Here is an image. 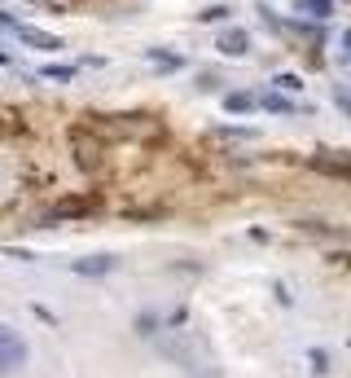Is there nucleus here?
I'll list each match as a JSON object with an SVG mask.
<instances>
[{"instance_id": "obj_5", "label": "nucleus", "mask_w": 351, "mask_h": 378, "mask_svg": "<svg viewBox=\"0 0 351 378\" xmlns=\"http://www.w3.org/2000/svg\"><path fill=\"white\" fill-rule=\"evenodd\" d=\"M149 62L163 67V71H180V67H185V58H180V53H158V48H149Z\"/></svg>"}, {"instance_id": "obj_1", "label": "nucleus", "mask_w": 351, "mask_h": 378, "mask_svg": "<svg viewBox=\"0 0 351 378\" xmlns=\"http://www.w3.org/2000/svg\"><path fill=\"white\" fill-rule=\"evenodd\" d=\"M27 365V343L18 330H9V325H0V378H9L13 370Z\"/></svg>"}, {"instance_id": "obj_6", "label": "nucleus", "mask_w": 351, "mask_h": 378, "mask_svg": "<svg viewBox=\"0 0 351 378\" xmlns=\"http://www.w3.org/2000/svg\"><path fill=\"white\" fill-rule=\"evenodd\" d=\"M44 79H57V84H71L75 79V67H57V62H48V67H40Z\"/></svg>"}, {"instance_id": "obj_2", "label": "nucleus", "mask_w": 351, "mask_h": 378, "mask_svg": "<svg viewBox=\"0 0 351 378\" xmlns=\"http://www.w3.org/2000/svg\"><path fill=\"white\" fill-rule=\"evenodd\" d=\"M0 27L5 31H13L22 44H31V48H44V53H53V48H62V40L57 36H48V31H40V27H31V22H13L9 13H0Z\"/></svg>"}, {"instance_id": "obj_8", "label": "nucleus", "mask_w": 351, "mask_h": 378, "mask_svg": "<svg viewBox=\"0 0 351 378\" xmlns=\"http://www.w3.org/2000/svg\"><path fill=\"white\" fill-rule=\"evenodd\" d=\"M263 106H268V110H294V102H286L281 93H268V97H263Z\"/></svg>"}, {"instance_id": "obj_3", "label": "nucleus", "mask_w": 351, "mask_h": 378, "mask_svg": "<svg viewBox=\"0 0 351 378\" xmlns=\"http://www.w3.org/2000/svg\"><path fill=\"white\" fill-rule=\"evenodd\" d=\"M220 48H224L228 58H242L246 48H250V36H246V31H238V27H233V31H224V36H220Z\"/></svg>"}, {"instance_id": "obj_4", "label": "nucleus", "mask_w": 351, "mask_h": 378, "mask_svg": "<svg viewBox=\"0 0 351 378\" xmlns=\"http://www.w3.org/2000/svg\"><path fill=\"white\" fill-rule=\"evenodd\" d=\"M110 269H114L110 255H92V259H79L75 264V273H110Z\"/></svg>"}, {"instance_id": "obj_7", "label": "nucleus", "mask_w": 351, "mask_h": 378, "mask_svg": "<svg viewBox=\"0 0 351 378\" xmlns=\"http://www.w3.org/2000/svg\"><path fill=\"white\" fill-rule=\"evenodd\" d=\"M224 106H228L233 114H242V110H250V106H255V102H250V97H246V93H233V97H224Z\"/></svg>"}, {"instance_id": "obj_10", "label": "nucleus", "mask_w": 351, "mask_h": 378, "mask_svg": "<svg viewBox=\"0 0 351 378\" xmlns=\"http://www.w3.org/2000/svg\"><path fill=\"white\" fill-rule=\"evenodd\" d=\"M338 106H343V110L351 114V93H338Z\"/></svg>"}, {"instance_id": "obj_9", "label": "nucleus", "mask_w": 351, "mask_h": 378, "mask_svg": "<svg viewBox=\"0 0 351 378\" xmlns=\"http://www.w3.org/2000/svg\"><path fill=\"white\" fill-rule=\"evenodd\" d=\"M303 9L316 13V18H325V13H329V0H303Z\"/></svg>"}]
</instances>
